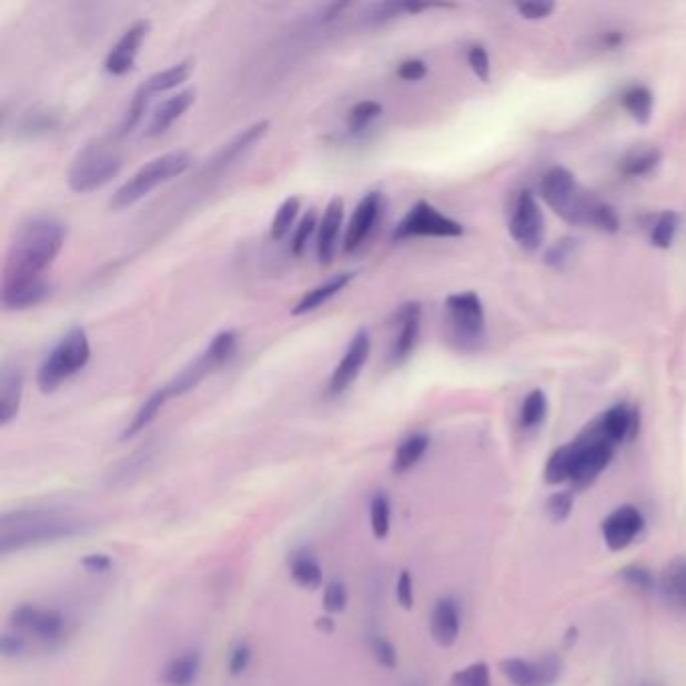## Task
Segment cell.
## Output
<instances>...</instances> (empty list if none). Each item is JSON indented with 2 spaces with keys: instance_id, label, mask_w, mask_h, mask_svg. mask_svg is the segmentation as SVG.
Masks as SVG:
<instances>
[{
  "instance_id": "48",
  "label": "cell",
  "mask_w": 686,
  "mask_h": 686,
  "mask_svg": "<svg viewBox=\"0 0 686 686\" xmlns=\"http://www.w3.org/2000/svg\"><path fill=\"white\" fill-rule=\"evenodd\" d=\"M250 663H252V648L246 643H238L228 658V670L232 676H242Z\"/></svg>"
},
{
  "instance_id": "6",
  "label": "cell",
  "mask_w": 686,
  "mask_h": 686,
  "mask_svg": "<svg viewBox=\"0 0 686 686\" xmlns=\"http://www.w3.org/2000/svg\"><path fill=\"white\" fill-rule=\"evenodd\" d=\"M192 165V158L185 151H170L155 160L148 161L143 168L133 173L128 182L119 188L111 198V210H125L141 202L145 195H150L161 183L172 182L173 178L188 172Z\"/></svg>"
},
{
  "instance_id": "21",
  "label": "cell",
  "mask_w": 686,
  "mask_h": 686,
  "mask_svg": "<svg viewBox=\"0 0 686 686\" xmlns=\"http://www.w3.org/2000/svg\"><path fill=\"white\" fill-rule=\"evenodd\" d=\"M658 592L670 611L686 618V556L666 564L658 578Z\"/></svg>"
},
{
  "instance_id": "25",
  "label": "cell",
  "mask_w": 686,
  "mask_h": 686,
  "mask_svg": "<svg viewBox=\"0 0 686 686\" xmlns=\"http://www.w3.org/2000/svg\"><path fill=\"white\" fill-rule=\"evenodd\" d=\"M202 675V655L198 650H183L161 668V683L165 686H193Z\"/></svg>"
},
{
  "instance_id": "34",
  "label": "cell",
  "mask_w": 686,
  "mask_h": 686,
  "mask_svg": "<svg viewBox=\"0 0 686 686\" xmlns=\"http://www.w3.org/2000/svg\"><path fill=\"white\" fill-rule=\"evenodd\" d=\"M547 408H549V403H547L546 393L542 389H534L532 393H527V397L524 399L522 408H519L522 430H537L546 421Z\"/></svg>"
},
{
  "instance_id": "27",
  "label": "cell",
  "mask_w": 686,
  "mask_h": 686,
  "mask_svg": "<svg viewBox=\"0 0 686 686\" xmlns=\"http://www.w3.org/2000/svg\"><path fill=\"white\" fill-rule=\"evenodd\" d=\"M354 276H356L354 272H343V274H336L333 279L326 280L324 284H319V286L309 290V292L302 296L301 301H299V304L292 309V314L301 316V314H306V312L321 309L326 302L334 299L341 290L346 289V286L353 282Z\"/></svg>"
},
{
  "instance_id": "35",
  "label": "cell",
  "mask_w": 686,
  "mask_h": 686,
  "mask_svg": "<svg viewBox=\"0 0 686 686\" xmlns=\"http://www.w3.org/2000/svg\"><path fill=\"white\" fill-rule=\"evenodd\" d=\"M301 205L302 200L301 198H296V195L286 198V200L282 202L279 212H276L274 220H272V224H270V238H272L274 242H279V240H282V238L289 234L290 228L296 222V215L301 212Z\"/></svg>"
},
{
  "instance_id": "14",
  "label": "cell",
  "mask_w": 686,
  "mask_h": 686,
  "mask_svg": "<svg viewBox=\"0 0 686 686\" xmlns=\"http://www.w3.org/2000/svg\"><path fill=\"white\" fill-rule=\"evenodd\" d=\"M11 626L12 630L32 634L44 643H54V640L63 638L67 621L59 611L39 608L34 604H21L12 611Z\"/></svg>"
},
{
  "instance_id": "8",
  "label": "cell",
  "mask_w": 686,
  "mask_h": 686,
  "mask_svg": "<svg viewBox=\"0 0 686 686\" xmlns=\"http://www.w3.org/2000/svg\"><path fill=\"white\" fill-rule=\"evenodd\" d=\"M123 168V158L108 145H87L69 170V188L77 193L95 192L108 185Z\"/></svg>"
},
{
  "instance_id": "37",
  "label": "cell",
  "mask_w": 686,
  "mask_h": 686,
  "mask_svg": "<svg viewBox=\"0 0 686 686\" xmlns=\"http://www.w3.org/2000/svg\"><path fill=\"white\" fill-rule=\"evenodd\" d=\"M369 514H371V529H373V536L376 539H386L389 532H391V517H393V510H391V500L386 494L373 495L371 505H369Z\"/></svg>"
},
{
  "instance_id": "32",
  "label": "cell",
  "mask_w": 686,
  "mask_h": 686,
  "mask_svg": "<svg viewBox=\"0 0 686 686\" xmlns=\"http://www.w3.org/2000/svg\"><path fill=\"white\" fill-rule=\"evenodd\" d=\"M193 63L192 61H182V63L172 64L168 69H163L160 73L151 75L143 87L150 95H158V93H165V91H172L178 87L183 85L190 75H192Z\"/></svg>"
},
{
  "instance_id": "12",
  "label": "cell",
  "mask_w": 686,
  "mask_h": 686,
  "mask_svg": "<svg viewBox=\"0 0 686 686\" xmlns=\"http://www.w3.org/2000/svg\"><path fill=\"white\" fill-rule=\"evenodd\" d=\"M510 234L515 244L527 252H534L544 242V214L539 210L536 195L532 192H522L517 195L514 214L510 220Z\"/></svg>"
},
{
  "instance_id": "40",
  "label": "cell",
  "mask_w": 686,
  "mask_h": 686,
  "mask_svg": "<svg viewBox=\"0 0 686 686\" xmlns=\"http://www.w3.org/2000/svg\"><path fill=\"white\" fill-rule=\"evenodd\" d=\"M150 93L145 91V87L140 85V89L135 91V95L131 99V103H129L125 118L121 121V128H119V133H121V135H128V133H131L133 129L140 125L143 113H145V109L150 105Z\"/></svg>"
},
{
  "instance_id": "13",
  "label": "cell",
  "mask_w": 686,
  "mask_h": 686,
  "mask_svg": "<svg viewBox=\"0 0 686 686\" xmlns=\"http://www.w3.org/2000/svg\"><path fill=\"white\" fill-rule=\"evenodd\" d=\"M369 354H371V334L366 333L365 329H361L351 339L341 363L334 366L333 375H331V381L326 386L329 397H341L354 385V381L359 379L363 366L369 361Z\"/></svg>"
},
{
  "instance_id": "18",
  "label": "cell",
  "mask_w": 686,
  "mask_h": 686,
  "mask_svg": "<svg viewBox=\"0 0 686 686\" xmlns=\"http://www.w3.org/2000/svg\"><path fill=\"white\" fill-rule=\"evenodd\" d=\"M596 425L614 445H621L624 441L634 440L638 435L640 415L638 408L630 407L626 403H616L596 418Z\"/></svg>"
},
{
  "instance_id": "29",
  "label": "cell",
  "mask_w": 686,
  "mask_h": 686,
  "mask_svg": "<svg viewBox=\"0 0 686 686\" xmlns=\"http://www.w3.org/2000/svg\"><path fill=\"white\" fill-rule=\"evenodd\" d=\"M168 399H170V395H168L165 386H163V389H158L155 393H151L150 397L145 399V401L141 403V407L138 408V413L133 415L131 423H129L125 431H123L121 441L133 440V437H138L140 433L148 430L151 423H153V418L160 415V411L163 408V405H165V401H168Z\"/></svg>"
},
{
  "instance_id": "56",
  "label": "cell",
  "mask_w": 686,
  "mask_h": 686,
  "mask_svg": "<svg viewBox=\"0 0 686 686\" xmlns=\"http://www.w3.org/2000/svg\"><path fill=\"white\" fill-rule=\"evenodd\" d=\"M636 686H658V685H655V683H640V685H636Z\"/></svg>"
},
{
  "instance_id": "7",
  "label": "cell",
  "mask_w": 686,
  "mask_h": 686,
  "mask_svg": "<svg viewBox=\"0 0 686 686\" xmlns=\"http://www.w3.org/2000/svg\"><path fill=\"white\" fill-rule=\"evenodd\" d=\"M445 331L462 353H477L485 343V309L472 290L451 294L445 301Z\"/></svg>"
},
{
  "instance_id": "28",
  "label": "cell",
  "mask_w": 686,
  "mask_h": 686,
  "mask_svg": "<svg viewBox=\"0 0 686 686\" xmlns=\"http://www.w3.org/2000/svg\"><path fill=\"white\" fill-rule=\"evenodd\" d=\"M430 445L431 437L427 433H411L408 437L399 443L395 457H393V473L405 475L411 472L425 457Z\"/></svg>"
},
{
  "instance_id": "47",
  "label": "cell",
  "mask_w": 686,
  "mask_h": 686,
  "mask_svg": "<svg viewBox=\"0 0 686 686\" xmlns=\"http://www.w3.org/2000/svg\"><path fill=\"white\" fill-rule=\"evenodd\" d=\"M29 648V643L24 638V634L19 630H9V633L2 634L0 638V655L4 658H21Z\"/></svg>"
},
{
  "instance_id": "41",
  "label": "cell",
  "mask_w": 686,
  "mask_h": 686,
  "mask_svg": "<svg viewBox=\"0 0 686 686\" xmlns=\"http://www.w3.org/2000/svg\"><path fill=\"white\" fill-rule=\"evenodd\" d=\"M451 686H492L490 666L485 663H473L451 676Z\"/></svg>"
},
{
  "instance_id": "42",
  "label": "cell",
  "mask_w": 686,
  "mask_h": 686,
  "mask_svg": "<svg viewBox=\"0 0 686 686\" xmlns=\"http://www.w3.org/2000/svg\"><path fill=\"white\" fill-rule=\"evenodd\" d=\"M621 578L634 591L646 592V594L658 591V579L655 578V574L643 566H626L621 569Z\"/></svg>"
},
{
  "instance_id": "15",
  "label": "cell",
  "mask_w": 686,
  "mask_h": 686,
  "mask_svg": "<svg viewBox=\"0 0 686 686\" xmlns=\"http://www.w3.org/2000/svg\"><path fill=\"white\" fill-rule=\"evenodd\" d=\"M644 515L634 505H621L602 522L604 544L612 552H623L643 534Z\"/></svg>"
},
{
  "instance_id": "51",
  "label": "cell",
  "mask_w": 686,
  "mask_h": 686,
  "mask_svg": "<svg viewBox=\"0 0 686 686\" xmlns=\"http://www.w3.org/2000/svg\"><path fill=\"white\" fill-rule=\"evenodd\" d=\"M397 601L405 611H411L415 604V588H413V576L408 569H403L397 578Z\"/></svg>"
},
{
  "instance_id": "9",
  "label": "cell",
  "mask_w": 686,
  "mask_h": 686,
  "mask_svg": "<svg viewBox=\"0 0 686 686\" xmlns=\"http://www.w3.org/2000/svg\"><path fill=\"white\" fill-rule=\"evenodd\" d=\"M463 225L450 215L441 214L435 205L421 200L399 222L393 240L403 242L411 238H462Z\"/></svg>"
},
{
  "instance_id": "3",
  "label": "cell",
  "mask_w": 686,
  "mask_h": 686,
  "mask_svg": "<svg viewBox=\"0 0 686 686\" xmlns=\"http://www.w3.org/2000/svg\"><path fill=\"white\" fill-rule=\"evenodd\" d=\"M87 524L54 507L19 510L0 517V554L63 542L85 534Z\"/></svg>"
},
{
  "instance_id": "44",
  "label": "cell",
  "mask_w": 686,
  "mask_h": 686,
  "mask_svg": "<svg viewBox=\"0 0 686 686\" xmlns=\"http://www.w3.org/2000/svg\"><path fill=\"white\" fill-rule=\"evenodd\" d=\"M322 604H324V611L329 612V614H341V612L346 611V604H349V588H346V584L339 582V579L331 582L324 588Z\"/></svg>"
},
{
  "instance_id": "30",
  "label": "cell",
  "mask_w": 686,
  "mask_h": 686,
  "mask_svg": "<svg viewBox=\"0 0 686 686\" xmlns=\"http://www.w3.org/2000/svg\"><path fill=\"white\" fill-rule=\"evenodd\" d=\"M663 161V153L656 148H638V150L628 151L624 155L621 163H618V170L626 178H643L648 173L655 172L656 168L660 165Z\"/></svg>"
},
{
  "instance_id": "43",
  "label": "cell",
  "mask_w": 686,
  "mask_h": 686,
  "mask_svg": "<svg viewBox=\"0 0 686 686\" xmlns=\"http://www.w3.org/2000/svg\"><path fill=\"white\" fill-rule=\"evenodd\" d=\"M316 225H319V215H316V210L312 208L302 218L301 224L296 225V232H294V238H292V252H294V256H302L304 254L306 244L311 242Z\"/></svg>"
},
{
  "instance_id": "39",
  "label": "cell",
  "mask_w": 686,
  "mask_h": 686,
  "mask_svg": "<svg viewBox=\"0 0 686 686\" xmlns=\"http://www.w3.org/2000/svg\"><path fill=\"white\" fill-rule=\"evenodd\" d=\"M369 648H371V655L375 658L376 665L383 666L386 670H395L397 668V648L386 636H383V634H371Z\"/></svg>"
},
{
  "instance_id": "54",
  "label": "cell",
  "mask_w": 686,
  "mask_h": 686,
  "mask_svg": "<svg viewBox=\"0 0 686 686\" xmlns=\"http://www.w3.org/2000/svg\"><path fill=\"white\" fill-rule=\"evenodd\" d=\"M111 558H109L108 554H89L81 562V566L87 569V572H93V574H105L109 568H111Z\"/></svg>"
},
{
  "instance_id": "19",
  "label": "cell",
  "mask_w": 686,
  "mask_h": 686,
  "mask_svg": "<svg viewBox=\"0 0 686 686\" xmlns=\"http://www.w3.org/2000/svg\"><path fill=\"white\" fill-rule=\"evenodd\" d=\"M431 636L441 648H451L462 633V608L455 598H441L431 612Z\"/></svg>"
},
{
  "instance_id": "38",
  "label": "cell",
  "mask_w": 686,
  "mask_h": 686,
  "mask_svg": "<svg viewBox=\"0 0 686 686\" xmlns=\"http://www.w3.org/2000/svg\"><path fill=\"white\" fill-rule=\"evenodd\" d=\"M381 113H383V105H381V103H376V101H361V103H356V105L349 111V115H346V128H349V131H353V133H361V131H365L375 119L381 118Z\"/></svg>"
},
{
  "instance_id": "23",
  "label": "cell",
  "mask_w": 686,
  "mask_h": 686,
  "mask_svg": "<svg viewBox=\"0 0 686 686\" xmlns=\"http://www.w3.org/2000/svg\"><path fill=\"white\" fill-rule=\"evenodd\" d=\"M49 294L51 284L44 279L2 284V306L7 311H27L47 301Z\"/></svg>"
},
{
  "instance_id": "53",
  "label": "cell",
  "mask_w": 686,
  "mask_h": 686,
  "mask_svg": "<svg viewBox=\"0 0 686 686\" xmlns=\"http://www.w3.org/2000/svg\"><path fill=\"white\" fill-rule=\"evenodd\" d=\"M572 252L574 250H572L569 240H562V242H558L556 246L547 252L546 262L549 266H562L564 262H568L569 258H572Z\"/></svg>"
},
{
  "instance_id": "17",
  "label": "cell",
  "mask_w": 686,
  "mask_h": 686,
  "mask_svg": "<svg viewBox=\"0 0 686 686\" xmlns=\"http://www.w3.org/2000/svg\"><path fill=\"white\" fill-rule=\"evenodd\" d=\"M148 32H150V22L135 21L128 31L121 34V39L113 44V49L109 51L108 59H105V71L109 75H125L133 69Z\"/></svg>"
},
{
  "instance_id": "1",
  "label": "cell",
  "mask_w": 686,
  "mask_h": 686,
  "mask_svg": "<svg viewBox=\"0 0 686 686\" xmlns=\"http://www.w3.org/2000/svg\"><path fill=\"white\" fill-rule=\"evenodd\" d=\"M67 228L51 215H39L17 230L12 238L2 284L43 279L44 270L51 269L63 250Z\"/></svg>"
},
{
  "instance_id": "20",
  "label": "cell",
  "mask_w": 686,
  "mask_h": 686,
  "mask_svg": "<svg viewBox=\"0 0 686 686\" xmlns=\"http://www.w3.org/2000/svg\"><path fill=\"white\" fill-rule=\"evenodd\" d=\"M344 200L334 198L331 204L326 205L319 224V238H316V256L321 266L333 264L336 246H339V234L343 228Z\"/></svg>"
},
{
  "instance_id": "24",
  "label": "cell",
  "mask_w": 686,
  "mask_h": 686,
  "mask_svg": "<svg viewBox=\"0 0 686 686\" xmlns=\"http://www.w3.org/2000/svg\"><path fill=\"white\" fill-rule=\"evenodd\" d=\"M195 101V89H185L175 95L165 99L160 108L153 111L150 125H148V138H160L168 129L172 128L178 119L182 118L188 109L192 108Z\"/></svg>"
},
{
  "instance_id": "52",
  "label": "cell",
  "mask_w": 686,
  "mask_h": 686,
  "mask_svg": "<svg viewBox=\"0 0 686 686\" xmlns=\"http://www.w3.org/2000/svg\"><path fill=\"white\" fill-rule=\"evenodd\" d=\"M427 75V63L421 59H408L397 67V77L403 81H421Z\"/></svg>"
},
{
  "instance_id": "49",
  "label": "cell",
  "mask_w": 686,
  "mask_h": 686,
  "mask_svg": "<svg viewBox=\"0 0 686 686\" xmlns=\"http://www.w3.org/2000/svg\"><path fill=\"white\" fill-rule=\"evenodd\" d=\"M54 128H57V119H54L53 113H47V111L29 113L27 119H24V123H22V129L27 133H31V135L47 133V131H53Z\"/></svg>"
},
{
  "instance_id": "45",
  "label": "cell",
  "mask_w": 686,
  "mask_h": 686,
  "mask_svg": "<svg viewBox=\"0 0 686 686\" xmlns=\"http://www.w3.org/2000/svg\"><path fill=\"white\" fill-rule=\"evenodd\" d=\"M572 510H574V494L569 490L568 492H556V494L547 497L546 512L552 522L559 524V522L568 519Z\"/></svg>"
},
{
  "instance_id": "5",
  "label": "cell",
  "mask_w": 686,
  "mask_h": 686,
  "mask_svg": "<svg viewBox=\"0 0 686 686\" xmlns=\"http://www.w3.org/2000/svg\"><path fill=\"white\" fill-rule=\"evenodd\" d=\"M91 359V344L85 329L73 326L64 333L63 339L54 344L53 351L44 356L37 373V385L41 393H54L64 381L85 369Z\"/></svg>"
},
{
  "instance_id": "31",
  "label": "cell",
  "mask_w": 686,
  "mask_h": 686,
  "mask_svg": "<svg viewBox=\"0 0 686 686\" xmlns=\"http://www.w3.org/2000/svg\"><path fill=\"white\" fill-rule=\"evenodd\" d=\"M290 576L292 579L306 588V591H316L322 584V568L319 559L312 556L311 552H296L290 558Z\"/></svg>"
},
{
  "instance_id": "11",
  "label": "cell",
  "mask_w": 686,
  "mask_h": 686,
  "mask_svg": "<svg viewBox=\"0 0 686 686\" xmlns=\"http://www.w3.org/2000/svg\"><path fill=\"white\" fill-rule=\"evenodd\" d=\"M500 668L514 686H554L564 673V663L558 655H544L536 660L505 658Z\"/></svg>"
},
{
  "instance_id": "4",
  "label": "cell",
  "mask_w": 686,
  "mask_h": 686,
  "mask_svg": "<svg viewBox=\"0 0 686 686\" xmlns=\"http://www.w3.org/2000/svg\"><path fill=\"white\" fill-rule=\"evenodd\" d=\"M616 447L596 425L591 423L574 441L566 443L569 457V480L574 492L591 487L611 465Z\"/></svg>"
},
{
  "instance_id": "36",
  "label": "cell",
  "mask_w": 686,
  "mask_h": 686,
  "mask_svg": "<svg viewBox=\"0 0 686 686\" xmlns=\"http://www.w3.org/2000/svg\"><path fill=\"white\" fill-rule=\"evenodd\" d=\"M678 225H680V215L676 214V212H670V210L663 212V214L656 218L655 225L650 230V244L660 248V250H668V248L675 244Z\"/></svg>"
},
{
  "instance_id": "55",
  "label": "cell",
  "mask_w": 686,
  "mask_h": 686,
  "mask_svg": "<svg viewBox=\"0 0 686 686\" xmlns=\"http://www.w3.org/2000/svg\"><path fill=\"white\" fill-rule=\"evenodd\" d=\"M403 686H430L423 678H418V676H413V678H408L405 680V685Z\"/></svg>"
},
{
  "instance_id": "16",
  "label": "cell",
  "mask_w": 686,
  "mask_h": 686,
  "mask_svg": "<svg viewBox=\"0 0 686 686\" xmlns=\"http://www.w3.org/2000/svg\"><path fill=\"white\" fill-rule=\"evenodd\" d=\"M383 205H385V198L381 192H369L359 202L354 214L351 215V222L346 225L344 252H354L363 246V242L375 230L376 222L383 212Z\"/></svg>"
},
{
  "instance_id": "46",
  "label": "cell",
  "mask_w": 686,
  "mask_h": 686,
  "mask_svg": "<svg viewBox=\"0 0 686 686\" xmlns=\"http://www.w3.org/2000/svg\"><path fill=\"white\" fill-rule=\"evenodd\" d=\"M467 63H470L473 73H475V77H477L480 81H483V83L490 81V75H492V61H490V54H487V49H485L483 44H472V47H470V51H467Z\"/></svg>"
},
{
  "instance_id": "10",
  "label": "cell",
  "mask_w": 686,
  "mask_h": 686,
  "mask_svg": "<svg viewBox=\"0 0 686 686\" xmlns=\"http://www.w3.org/2000/svg\"><path fill=\"white\" fill-rule=\"evenodd\" d=\"M421 319H423V309L418 302H405L393 314L391 319L393 339H391V346L386 353L389 365H405L411 354L415 353L418 336H421Z\"/></svg>"
},
{
  "instance_id": "50",
  "label": "cell",
  "mask_w": 686,
  "mask_h": 686,
  "mask_svg": "<svg viewBox=\"0 0 686 686\" xmlns=\"http://www.w3.org/2000/svg\"><path fill=\"white\" fill-rule=\"evenodd\" d=\"M556 9V4L552 2H522L515 4V11L519 12V17H524L527 21H539L546 19Z\"/></svg>"
},
{
  "instance_id": "2",
  "label": "cell",
  "mask_w": 686,
  "mask_h": 686,
  "mask_svg": "<svg viewBox=\"0 0 686 686\" xmlns=\"http://www.w3.org/2000/svg\"><path fill=\"white\" fill-rule=\"evenodd\" d=\"M539 195L568 224L592 228L608 234L621 230V218L616 210L586 192L576 175L562 165L547 170L542 178Z\"/></svg>"
},
{
  "instance_id": "26",
  "label": "cell",
  "mask_w": 686,
  "mask_h": 686,
  "mask_svg": "<svg viewBox=\"0 0 686 686\" xmlns=\"http://www.w3.org/2000/svg\"><path fill=\"white\" fill-rule=\"evenodd\" d=\"M269 121H258L254 125L244 129L240 135H236L234 140L225 145L224 150L215 155V170H224L228 165H232L234 161L240 160L246 151L252 150L258 141L262 140V138L269 133Z\"/></svg>"
},
{
  "instance_id": "33",
  "label": "cell",
  "mask_w": 686,
  "mask_h": 686,
  "mask_svg": "<svg viewBox=\"0 0 686 686\" xmlns=\"http://www.w3.org/2000/svg\"><path fill=\"white\" fill-rule=\"evenodd\" d=\"M623 108L630 113V118L638 123H648L655 109V95L644 85H634L623 93Z\"/></svg>"
},
{
  "instance_id": "22",
  "label": "cell",
  "mask_w": 686,
  "mask_h": 686,
  "mask_svg": "<svg viewBox=\"0 0 686 686\" xmlns=\"http://www.w3.org/2000/svg\"><path fill=\"white\" fill-rule=\"evenodd\" d=\"M24 375L21 365L7 361L0 371V425L7 427L19 415Z\"/></svg>"
}]
</instances>
